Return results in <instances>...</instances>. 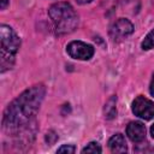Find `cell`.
<instances>
[{"label":"cell","mask_w":154,"mask_h":154,"mask_svg":"<svg viewBox=\"0 0 154 154\" xmlns=\"http://www.w3.org/2000/svg\"><path fill=\"white\" fill-rule=\"evenodd\" d=\"M152 48H154V29L152 31H149L147 34V36L144 37V40L142 41V49L149 51Z\"/></svg>","instance_id":"cell-11"},{"label":"cell","mask_w":154,"mask_h":154,"mask_svg":"<svg viewBox=\"0 0 154 154\" xmlns=\"http://www.w3.org/2000/svg\"><path fill=\"white\" fill-rule=\"evenodd\" d=\"M8 1L10 0H1V10H5L6 6L8 5Z\"/></svg>","instance_id":"cell-15"},{"label":"cell","mask_w":154,"mask_h":154,"mask_svg":"<svg viewBox=\"0 0 154 154\" xmlns=\"http://www.w3.org/2000/svg\"><path fill=\"white\" fill-rule=\"evenodd\" d=\"M108 147L112 153H125L128 150L125 137L122 134H116L108 140Z\"/></svg>","instance_id":"cell-8"},{"label":"cell","mask_w":154,"mask_h":154,"mask_svg":"<svg viewBox=\"0 0 154 154\" xmlns=\"http://www.w3.org/2000/svg\"><path fill=\"white\" fill-rule=\"evenodd\" d=\"M46 88L43 84H36L24 90L5 109L2 117V128L6 132L19 131L25 128L36 116L43 97Z\"/></svg>","instance_id":"cell-1"},{"label":"cell","mask_w":154,"mask_h":154,"mask_svg":"<svg viewBox=\"0 0 154 154\" xmlns=\"http://www.w3.org/2000/svg\"><path fill=\"white\" fill-rule=\"evenodd\" d=\"M67 54L78 60H88L94 54V47L91 45H88L82 41H72L66 47Z\"/></svg>","instance_id":"cell-4"},{"label":"cell","mask_w":154,"mask_h":154,"mask_svg":"<svg viewBox=\"0 0 154 154\" xmlns=\"http://www.w3.org/2000/svg\"><path fill=\"white\" fill-rule=\"evenodd\" d=\"M126 135L132 142H142L146 138V126L141 122H131L126 126Z\"/></svg>","instance_id":"cell-7"},{"label":"cell","mask_w":154,"mask_h":154,"mask_svg":"<svg viewBox=\"0 0 154 154\" xmlns=\"http://www.w3.org/2000/svg\"><path fill=\"white\" fill-rule=\"evenodd\" d=\"M119 4L123 8L131 10V13H136L140 7V0H119Z\"/></svg>","instance_id":"cell-10"},{"label":"cell","mask_w":154,"mask_h":154,"mask_svg":"<svg viewBox=\"0 0 154 154\" xmlns=\"http://www.w3.org/2000/svg\"><path fill=\"white\" fill-rule=\"evenodd\" d=\"M76 148L71 144H64L58 149V153H75Z\"/></svg>","instance_id":"cell-13"},{"label":"cell","mask_w":154,"mask_h":154,"mask_svg":"<svg viewBox=\"0 0 154 154\" xmlns=\"http://www.w3.org/2000/svg\"><path fill=\"white\" fill-rule=\"evenodd\" d=\"M149 93L152 96H154V75L152 77V81H150V84H149Z\"/></svg>","instance_id":"cell-14"},{"label":"cell","mask_w":154,"mask_h":154,"mask_svg":"<svg viewBox=\"0 0 154 154\" xmlns=\"http://www.w3.org/2000/svg\"><path fill=\"white\" fill-rule=\"evenodd\" d=\"M132 31H134L132 23L125 18H119L112 24L109 29V36L113 41H120L126 36L131 35Z\"/></svg>","instance_id":"cell-6"},{"label":"cell","mask_w":154,"mask_h":154,"mask_svg":"<svg viewBox=\"0 0 154 154\" xmlns=\"http://www.w3.org/2000/svg\"><path fill=\"white\" fill-rule=\"evenodd\" d=\"M116 101H117V97H116V96H111V97L108 99V101L106 102V105H105V116H106V118H108V119L114 118L116 114H117Z\"/></svg>","instance_id":"cell-9"},{"label":"cell","mask_w":154,"mask_h":154,"mask_svg":"<svg viewBox=\"0 0 154 154\" xmlns=\"http://www.w3.org/2000/svg\"><path fill=\"white\" fill-rule=\"evenodd\" d=\"M82 153H101V147L96 142H90L82 149Z\"/></svg>","instance_id":"cell-12"},{"label":"cell","mask_w":154,"mask_h":154,"mask_svg":"<svg viewBox=\"0 0 154 154\" xmlns=\"http://www.w3.org/2000/svg\"><path fill=\"white\" fill-rule=\"evenodd\" d=\"M150 135H152V137L154 138V124L150 126Z\"/></svg>","instance_id":"cell-17"},{"label":"cell","mask_w":154,"mask_h":154,"mask_svg":"<svg viewBox=\"0 0 154 154\" xmlns=\"http://www.w3.org/2000/svg\"><path fill=\"white\" fill-rule=\"evenodd\" d=\"M0 42H1V53H0V71L4 73L5 71L12 69L14 65L16 54L20 46V38L16 34V31L6 24H1L0 26Z\"/></svg>","instance_id":"cell-3"},{"label":"cell","mask_w":154,"mask_h":154,"mask_svg":"<svg viewBox=\"0 0 154 154\" xmlns=\"http://www.w3.org/2000/svg\"><path fill=\"white\" fill-rule=\"evenodd\" d=\"M132 112L135 116L142 119H152L154 118V102L142 95L137 96L132 102Z\"/></svg>","instance_id":"cell-5"},{"label":"cell","mask_w":154,"mask_h":154,"mask_svg":"<svg viewBox=\"0 0 154 154\" xmlns=\"http://www.w3.org/2000/svg\"><path fill=\"white\" fill-rule=\"evenodd\" d=\"M48 14L58 35L70 34L78 25V16L69 2L53 4L48 10Z\"/></svg>","instance_id":"cell-2"},{"label":"cell","mask_w":154,"mask_h":154,"mask_svg":"<svg viewBox=\"0 0 154 154\" xmlns=\"http://www.w3.org/2000/svg\"><path fill=\"white\" fill-rule=\"evenodd\" d=\"M78 4H82V5H84V4H88V2H90L91 0H76Z\"/></svg>","instance_id":"cell-16"}]
</instances>
